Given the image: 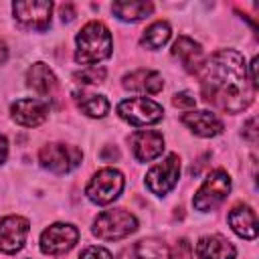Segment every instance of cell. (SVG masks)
<instances>
[{
    "label": "cell",
    "instance_id": "cell-1",
    "mask_svg": "<svg viewBox=\"0 0 259 259\" xmlns=\"http://www.w3.org/2000/svg\"><path fill=\"white\" fill-rule=\"evenodd\" d=\"M204 101L227 113L247 109L255 97V85L249 79L245 59L235 49L212 53L196 71Z\"/></svg>",
    "mask_w": 259,
    "mask_h": 259
},
{
    "label": "cell",
    "instance_id": "cell-2",
    "mask_svg": "<svg viewBox=\"0 0 259 259\" xmlns=\"http://www.w3.org/2000/svg\"><path fill=\"white\" fill-rule=\"evenodd\" d=\"M75 61L79 65H95L103 59H107L111 55V49H113V40H111V32L109 28L99 22V20H91L87 22L77 38H75Z\"/></svg>",
    "mask_w": 259,
    "mask_h": 259
},
{
    "label": "cell",
    "instance_id": "cell-3",
    "mask_svg": "<svg viewBox=\"0 0 259 259\" xmlns=\"http://www.w3.org/2000/svg\"><path fill=\"white\" fill-rule=\"evenodd\" d=\"M91 231L101 241H119L138 231V219L125 208L103 210L93 221Z\"/></svg>",
    "mask_w": 259,
    "mask_h": 259
},
{
    "label": "cell",
    "instance_id": "cell-4",
    "mask_svg": "<svg viewBox=\"0 0 259 259\" xmlns=\"http://www.w3.org/2000/svg\"><path fill=\"white\" fill-rule=\"evenodd\" d=\"M123 184H125V178H123V174L119 170H115V168H101L87 182L85 194H87V198L93 204L103 206V204L113 202L121 194Z\"/></svg>",
    "mask_w": 259,
    "mask_h": 259
},
{
    "label": "cell",
    "instance_id": "cell-5",
    "mask_svg": "<svg viewBox=\"0 0 259 259\" xmlns=\"http://www.w3.org/2000/svg\"><path fill=\"white\" fill-rule=\"evenodd\" d=\"M83 160V154L77 146L61 144V142H51L45 144L38 150V162L45 170L53 174H67L75 170Z\"/></svg>",
    "mask_w": 259,
    "mask_h": 259
},
{
    "label": "cell",
    "instance_id": "cell-6",
    "mask_svg": "<svg viewBox=\"0 0 259 259\" xmlns=\"http://www.w3.org/2000/svg\"><path fill=\"white\" fill-rule=\"evenodd\" d=\"M229 192H231V176L225 170L217 168L204 178V182L200 184V188L192 198V204L196 210L208 212V210H214L227 198Z\"/></svg>",
    "mask_w": 259,
    "mask_h": 259
},
{
    "label": "cell",
    "instance_id": "cell-7",
    "mask_svg": "<svg viewBox=\"0 0 259 259\" xmlns=\"http://www.w3.org/2000/svg\"><path fill=\"white\" fill-rule=\"evenodd\" d=\"M117 115L127 121L130 125H152L158 123L164 115V109L160 103H156L150 97H132V99H123L117 105Z\"/></svg>",
    "mask_w": 259,
    "mask_h": 259
},
{
    "label": "cell",
    "instance_id": "cell-8",
    "mask_svg": "<svg viewBox=\"0 0 259 259\" xmlns=\"http://www.w3.org/2000/svg\"><path fill=\"white\" fill-rule=\"evenodd\" d=\"M180 178V158L176 154H168L162 162L154 164L146 172V186L152 194L164 196L168 194Z\"/></svg>",
    "mask_w": 259,
    "mask_h": 259
},
{
    "label": "cell",
    "instance_id": "cell-9",
    "mask_svg": "<svg viewBox=\"0 0 259 259\" xmlns=\"http://www.w3.org/2000/svg\"><path fill=\"white\" fill-rule=\"evenodd\" d=\"M79 241V229L71 223H53L40 233V251L45 255H63Z\"/></svg>",
    "mask_w": 259,
    "mask_h": 259
},
{
    "label": "cell",
    "instance_id": "cell-10",
    "mask_svg": "<svg viewBox=\"0 0 259 259\" xmlns=\"http://www.w3.org/2000/svg\"><path fill=\"white\" fill-rule=\"evenodd\" d=\"M14 18L28 30H45L51 24L53 2L51 0H20L12 4Z\"/></svg>",
    "mask_w": 259,
    "mask_h": 259
},
{
    "label": "cell",
    "instance_id": "cell-11",
    "mask_svg": "<svg viewBox=\"0 0 259 259\" xmlns=\"http://www.w3.org/2000/svg\"><path fill=\"white\" fill-rule=\"evenodd\" d=\"M28 231L30 223L20 214H8L0 219V251L8 255L20 251L26 243Z\"/></svg>",
    "mask_w": 259,
    "mask_h": 259
},
{
    "label": "cell",
    "instance_id": "cell-12",
    "mask_svg": "<svg viewBox=\"0 0 259 259\" xmlns=\"http://www.w3.org/2000/svg\"><path fill=\"white\" fill-rule=\"evenodd\" d=\"M10 115L18 125L36 127V125L45 123V119L49 117V103L45 99H36V97L16 99L10 105Z\"/></svg>",
    "mask_w": 259,
    "mask_h": 259
},
{
    "label": "cell",
    "instance_id": "cell-13",
    "mask_svg": "<svg viewBox=\"0 0 259 259\" xmlns=\"http://www.w3.org/2000/svg\"><path fill=\"white\" fill-rule=\"evenodd\" d=\"M132 152L138 162H152L164 152V138L154 130H138L130 138Z\"/></svg>",
    "mask_w": 259,
    "mask_h": 259
},
{
    "label": "cell",
    "instance_id": "cell-14",
    "mask_svg": "<svg viewBox=\"0 0 259 259\" xmlns=\"http://www.w3.org/2000/svg\"><path fill=\"white\" fill-rule=\"evenodd\" d=\"M180 121L192 134H196L200 138H214V136L223 134V130H225L221 117L210 113V111H206V109H192L188 113H182Z\"/></svg>",
    "mask_w": 259,
    "mask_h": 259
},
{
    "label": "cell",
    "instance_id": "cell-15",
    "mask_svg": "<svg viewBox=\"0 0 259 259\" xmlns=\"http://www.w3.org/2000/svg\"><path fill=\"white\" fill-rule=\"evenodd\" d=\"M196 257L198 259H235L237 249L223 235H204L196 243Z\"/></svg>",
    "mask_w": 259,
    "mask_h": 259
},
{
    "label": "cell",
    "instance_id": "cell-16",
    "mask_svg": "<svg viewBox=\"0 0 259 259\" xmlns=\"http://www.w3.org/2000/svg\"><path fill=\"white\" fill-rule=\"evenodd\" d=\"M121 85L127 91H138V93H148V95H156L162 91L164 87V79L160 73L150 71V69H138L132 71L127 75H123Z\"/></svg>",
    "mask_w": 259,
    "mask_h": 259
},
{
    "label": "cell",
    "instance_id": "cell-17",
    "mask_svg": "<svg viewBox=\"0 0 259 259\" xmlns=\"http://www.w3.org/2000/svg\"><path fill=\"white\" fill-rule=\"evenodd\" d=\"M119 259H170V249L160 239H140L125 247Z\"/></svg>",
    "mask_w": 259,
    "mask_h": 259
},
{
    "label": "cell",
    "instance_id": "cell-18",
    "mask_svg": "<svg viewBox=\"0 0 259 259\" xmlns=\"http://www.w3.org/2000/svg\"><path fill=\"white\" fill-rule=\"evenodd\" d=\"M172 57H176L186 71L190 73H196L200 69V65L204 63L202 59V47L190 38V36H178L172 45Z\"/></svg>",
    "mask_w": 259,
    "mask_h": 259
},
{
    "label": "cell",
    "instance_id": "cell-19",
    "mask_svg": "<svg viewBox=\"0 0 259 259\" xmlns=\"http://www.w3.org/2000/svg\"><path fill=\"white\" fill-rule=\"evenodd\" d=\"M231 229L241 237V239H255L257 237V214L249 204H237L231 208L227 217Z\"/></svg>",
    "mask_w": 259,
    "mask_h": 259
},
{
    "label": "cell",
    "instance_id": "cell-20",
    "mask_svg": "<svg viewBox=\"0 0 259 259\" xmlns=\"http://www.w3.org/2000/svg\"><path fill=\"white\" fill-rule=\"evenodd\" d=\"M26 85L30 89H34L38 95H51L59 81H57V75L53 73V69L47 65V63H34L28 67L26 71Z\"/></svg>",
    "mask_w": 259,
    "mask_h": 259
},
{
    "label": "cell",
    "instance_id": "cell-21",
    "mask_svg": "<svg viewBox=\"0 0 259 259\" xmlns=\"http://www.w3.org/2000/svg\"><path fill=\"white\" fill-rule=\"evenodd\" d=\"M111 12L123 22H138V20H142V18H146V16H150L154 12V4L152 2H127V0H121V2H113Z\"/></svg>",
    "mask_w": 259,
    "mask_h": 259
},
{
    "label": "cell",
    "instance_id": "cell-22",
    "mask_svg": "<svg viewBox=\"0 0 259 259\" xmlns=\"http://www.w3.org/2000/svg\"><path fill=\"white\" fill-rule=\"evenodd\" d=\"M170 34H172L170 24L166 20H156V22H152L144 30V34L140 38V45L146 47V49H150V51H156V49L164 47L170 40Z\"/></svg>",
    "mask_w": 259,
    "mask_h": 259
},
{
    "label": "cell",
    "instance_id": "cell-23",
    "mask_svg": "<svg viewBox=\"0 0 259 259\" xmlns=\"http://www.w3.org/2000/svg\"><path fill=\"white\" fill-rule=\"evenodd\" d=\"M77 107L89 117H105L109 111V101L103 95L83 93V95H77Z\"/></svg>",
    "mask_w": 259,
    "mask_h": 259
},
{
    "label": "cell",
    "instance_id": "cell-24",
    "mask_svg": "<svg viewBox=\"0 0 259 259\" xmlns=\"http://www.w3.org/2000/svg\"><path fill=\"white\" fill-rule=\"evenodd\" d=\"M107 71L105 67H97V65H91V67H85L81 71L75 73V81L77 83H83V85H97V83H103Z\"/></svg>",
    "mask_w": 259,
    "mask_h": 259
},
{
    "label": "cell",
    "instance_id": "cell-25",
    "mask_svg": "<svg viewBox=\"0 0 259 259\" xmlns=\"http://www.w3.org/2000/svg\"><path fill=\"white\" fill-rule=\"evenodd\" d=\"M170 259H192V245L186 239H178L170 249Z\"/></svg>",
    "mask_w": 259,
    "mask_h": 259
},
{
    "label": "cell",
    "instance_id": "cell-26",
    "mask_svg": "<svg viewBox=\"0 0 259 259\" xmlns=\"http://www.w3.org/2000/svg\"><path fill=\"white\" fill-rule=\"evenodd\" d=\"M79 259H113V255H111L105 247L91 245V247H85V249L79 253Z\"/></svg>",
    "mask_w": 259,
    "mask_h": 259
},
{
    "label": "cell",
    "instance_id": "cell-27",
    "mask_svg": "<svg viewBox=\"0 0 259 259\" xmlns=\"http://www.w3.org/2000/svg\"><path fill=\"white\" fill-rule=\"evenodd\" d=\"M172 103H174L176 107H188V109H192V107L196 105V97H194L190 91H180V93H176V95L172 97Z\"/></svg>",
    "mask_w": 259,
    "mask_h": 259
},
{
    "label": "cell",
    "instance_id": "cell-28",
    "mask_svg": "<svg viewBox=\"0 0 259 259\" xmlns=\"http://www.w3.org/2000/svg\"><path fill=\"white\" fill-rule=\"evenodd\" d=\"M255 123H257V119H255V117H251V119H249V121L245 123V127H243V136H245V138H249L251 142H255V140H257Z\"/></svg>",
    "mask_w": 259,
    "mask_h": 259
},
{
    "label": "cell",
    "instance_id": "cell-29",
    "mask_svg": "<svg viewBox=\"0 0 259 259\" xmlns=\"http://www.w3.org/2000/svg\"><path fill=\"white\" fill-rule=\"evenodd\" d=\"M73 16H75L73 6H71V4H63V6H61V20H63V22H71Z\"/></svg>",
    "mask_w": 259,
    "mask_h": 259
},
{
    "label": "cell",
    "instance_id": "cell-30",
    "mask_svg": "<svg viewBox=\"0 0 259 259\" xmlns=\"http://www.w3.org/2000/svg\"><path fill=\"white\" fill-rule=\"evenodd\" d=\"M6 156H8V142H6V138L0 134V164L6 160Z\"/></svg>",
    "mask_w": 259,
    "mask_h": 259
},
{
    "label": "cell",
    "instance_id": "cell-31",
    "mask_svg": "<svg viewBox=\"0 0 259 259\" xmlns=\"http://www.w3.org/2000/svg\"><path fill=\"white\" fill-rule=\"evenodd\" d=\"M6 59H8V47H6L4 40H0V65H2Z\"/></svg>",
    "mask_w": 259,
    "mask_h": 259
}]
</instances>
